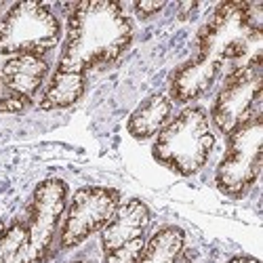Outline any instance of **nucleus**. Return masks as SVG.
I'll use <instances>...</instances> for the list:
<instances>
[{
    "instance_id": "f257e3e1",
    "label": "nucleus",
    "mask_w": 263,
    "mask_h": 263,
    "mask_svg": "<svg viewBox=\"0 0 263 263\" xmlns=\"http://www.w3.org/2000/svg\"><path fill=\"white\" fill-rule=\"evenodd\" d=\"M133 40V24L122 5L109 0L78 3L68 19V34L59 57L61 72L86 76L116 61Z\"/></svg>"
},
{
    "instance_id": "f03ea898",
    "label": "nucleus",
    "mask_w": 263,
    "mask_h": 263,
    "mask_svg": "<svg viewBox=\"0 0 263 263\" xmlns=\"http://www.w3.org/2000/svg\"><path fill=\"white\" fill-rule=\"evenodd\" d=\"M263 47V3L219 5L196 38V57L219 72L232 74L238 68L261 61Z\"/></svg>"
},
{
    "instance_id": "7ed1b4c3",
    "label": "nucleus",
    "mask_w": 263,
    "mask_h": 263,
    "mask_svg": "<svg viewBox=\"0 0 263 263\" xmlns=\"http://www.w3.org/2000/svg\"><path fill=\"white\" fill-rule=\"evenodd\" d=\"M213 147L215 133L209 114L198 105H190L156 135L152 154L168 171L190 177L209 162Z\"/></svg>"
},
{
    "instance_id": "20e7f679",
    "label": "nucleus",
    "mask_w": 263,
    "mask_h": 263,
    "mask_svg": "<svg viewBox=\"0 0 263 263\" xmlns=\"http://www.w3.org/2000/svg\"><path fill=\"white\" fill-rule=\"evenodd\" d=\"M59 19L42 5L24 0L0 17V55H40L57 47Z\"/></svg>"
},
{
    "instance_id": "39448f33",
    "label": "nucleus",
    "mask_w": 263,
    "mask_h": 263,
    "mask_svg": "<svg viewBox=\"0 0 263 263\" xmlns=\"http://www.w3.org/2000/svg\"><path fill=\"white\" fill-rule=\"evenodd\" d=\"M228 137V152L217 166L215 183L219 192H223L226 196L240 198V196L249 194L261 173V112H255L251 118H247Z\"/></svg>"
},
{
    "instance_id": "423d86ee",
    "label": "nucleus",
    "mask_w": 263,
    "mask_h": 263,
    "mask_svg": "<svg viewBox=\"0 0 263 263\" xmlns=\"http://www.w3.org/2000/svg\"><path fill=\"white\" fill-rule=\"evenodd\" d=\"M68 200V185L61 179L40 181L32 194L26 240L7 263H42L57 236V228Z\"/></svg>"
},
{
    "instance_id": "0eeeda50",
    "label": "nucleus",
    "mask_w": 263,
    "mask_h": 263,
    "mask_svg": "<svg viewBox=\"0 0 263 263\" xmlns=\"http://www.w3.org/2000/svg\"><path fill=\"white\" fill-rule=\"evenodd\" d=\"M261 84H263L261 61L249 63L245 68H238L226 76L211 109V118L223 135H230L247 118L259 112L257 105L261 101Z\"/></svg>"
},
{
    "instance_id": "6e6552de",
    "label": "nucleus",
    "mask_w": 263,
    "mask_h": 263,
    "mask_svg": "<svg viewBox=\"0 0 263 263\" xmlns=\"http://www.w3.org/2000/svg\"><path fill=\"white\" fill-rule=\"evenodd\" d=\"M120 204V192L114 187L101 185H86L80 187L74 196L65 213L59 247L74 249L82 245L86 238H91L95 232L103 230L105 223L112 219Z\"/></svg>"
},
{
    "instance_id": "1a4fd4ad",
    "label": "nucleus",
    "mask_w": 263,
    "mask_h": 263,
    "mask_svg": "<svg viewBox=\"0 0 263 263\" xmlns=\"http://www.w3.org/2000/svg\"><path fill=\"white\" fill-rule=\"evenodd\" d=\"M149 209L139 198H130L122 204H118L112 219L101 230V247L103 253H112L133 240H139L145 236L149 228Z\"/></svg>"
},
{
    "instance_id": "9d476101",
    "label": "nucleus",
    "mask_w": 263,
    "mask_h": 263,
    "mask_svg": "<svg viewBox=\"0 0 263 263\" xmlns=\"http://www.w3.org/2000/svg\"><path fill=\"white\" fill-rule=\"evenodd\" d=\"M219 74L221 72L213 68L211 63L198 57H192L171 78V101L190 103V101L200 99L215 84Z\"/></svg>"
},
{
    "instance_id": "9b49d317",
    "label": "nucleus",
    "mask_w": 263,
    "mask_h": 263,
    "mask_svg": "<svg viewBox=\"0 0 263 263\" xmlns=\"http://www.w3.org/2000/svg\"><path fill=\"white\" fill-rule=\"evenodd\" d=\"M49 72V63L40 55H17L3 65V80L7 89L21 97L38 93Z\"/></svg>"
},
{
    "instance_id": "f8f14e48",
    "label": "nucleus",
    "mask_w": 263,
    "mask_h": 263,
    "mask_svg": "<svg viewBox=\"0 0 263 263\" xmlns=\"http://www.w3.org/2000/svg\"><path fill=\"white\" fill-rule=\"evenodd\" d=\"M171 112H173L171 97H166L162 93L149 95L147 99H143L137 105L135 112L128 116V122H126L128 135L135 139H149V137L158 135L166 126V122L171 120Z\"/></svg>"
},
{
    "instance_id": "ddd939ff",
    "label": "nucleus",
    "mask_w": 263,
    "mask_h": 263,
    "mask_svg": "<svg viewBox=\"0 0 263 263\" xmlns=\"http://www.w3.org/2000/svg\"><path fill=\"white\" fill-rule=\"evenodd\" d=\"M185 247V234L177 226H164L143 245L137 263H177Z\"/></svg>"
},
{
    "instance_id": "4468645a",
    "label": "nucleus",
    "mask_w": 263,
    "mask_h": 263,
    "mask_svg": "<svg viewBox=\"0 0 263 263\" xmlns=\"http://www.w3.org/2000/svg\"><path fill=\"white\" fill-rule=\"evenodd\" d=\"M86 89V76L57 70L40 99V109H63L74 105Z\"/></svg>"
},
{
    "instance_id": "2eb2a0df",
    "label": "nucleus",
    "mask_w": 263,
    "mask_h": 263,
    "mask_svg": "<svg viewBox=\"0 0 263 263\" xmlns=\"http://www.w3.org/2000/svg\"><path fill=\"white\" fill-rule=\"evenodd\" d=\"M26 240V223L13 221L7 226L0 221V263H7Z\"/></svg>"
},
{
    "instance_id": "dca6fc26",
    "label": "nucleus",
    "mask_w": 263,
    "mask_h": 263,
    "mask_svg": "<svg viewBox=\"0 0 263 263\" xmlns=\"http://www.w3.org/2000/svg\"><path fill=\"white\" fill-rule=\"evenodd\" d=\"M143 238L139 240H133V242H128L112 253H105V261L103 263H137L141 251H143Z\"/></svg>"
},
{
    "instance_id": "f3484780",
    "label": "nucleus",
    "mask_w": 263,
    "mask_h": 263,
    "mask_svg": "<svg viewBox=\"0 0 263 263\" xmlns=\"http://www.w3.org/2000/svg\"><path fill=\"white\" fill-rule=\"evenodd\" d=\"M26 105H30V99L15 95V93L0 99V109H3V112H21V109H26Z\"/></svg>"
},
{
    "instance_id": "a211bd4d",
    "label": "nucleus",
    "mask_w": 263,
    "mask_h": 263,
    "mask_svg": "<svg viewBox=\"0 0 263 263\" xmlns=\"http://www.w3.org/2000/svg\"><path fill=\"white\" fill-rule=\"evenodd\" d=\"M164 9V3H137L135 5V13L141 17V19H149L154 17L158 11Z\"/></svg>"
},
{
    "instance_id": "6ab92c4d",
    "label": "nucleus",
    "mask_w": 263,
    "mask_h": 263,
    "mask_svg": "<svg viewBox=\"0 0 263 263\" xmlns=\"http://www.w3.org/2000/svg\"><path fill=\"white\" fill-rule=\"evenodd\" d=\"M228 263H259V259H255V257H234Z\"/></svg>"
},
{
    "instance_id": "aec40b11",
    "label": "nucleus",
    "mask_w": 263,
    "mask_h": 263,
    "mask_svg": "<svg viewBox=\"0 0 263 263\" xmlns=\"http://www.w3.org/2000/svg\"><path fill=\"white\" fill-rule=\"evenodd\" d=\"M72 263H84V261H72Z\"/></svg>"
}]
</instances>
